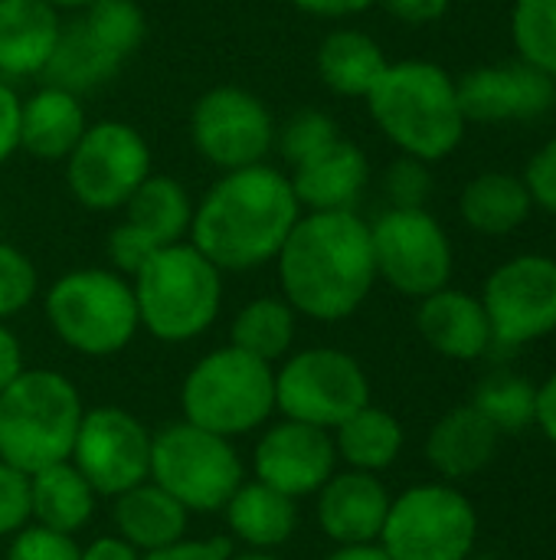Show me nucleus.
Returning <instances> with one entry per match:
<instances>
[{
    "instance_id": "obj_45",
    "label": "nucleus",
    "mask_w": 556,
    "mask_h": 560,
    "mask_svg": "<svg viewBox=\"0 0 556 560\" xmlns=\"http://www.w3.org/2000/svg\"><path fill=\"white\" fill-rule=\"evenodd\" d=\"M23 348L16 341V335L0 322V394L23 374Z\"/></svg>"
},
{
    "instance_id": "obj_31",
    "label": "nucleus",
    "mask_w": 556,
    "mask_h": 560,
    "mask_svg": "<svg viewBox=\"0 0 556 560\" xmlns=\"http://www.w3.org/2000/svg\"><path fill=\"white\" fill-rule=\"evenodd\" d=\"M115 72H118V62L85 33L82 20L59 30L56 49H52V56H49V62L43 69V75H46V82L52 89L72 92V95L102 85Z\"/></svg>"
},
{
    "instance_id": "obj_41",
    "label": "nucleus",
    "mask_w": 556,
    "mask_h": 560,
    "mask_svg": "<svg viewBox=\"0 0 556 560\" xmlns=\"http://www.w3.org/2000/svg\"><path fill=\"white\" fill-rule=\"evenodd\" d=\"M524 187L534 200V207L556 217V138H551L528 164Z\"/></svg>"
},
{
    "instance_id": "obj_50",
    "label": "nucleus",
    "mask_w": 556,
    "mask_h": 560,
    "mask_svg": "<svg viewBox=\"0 0 556 560\" xmlns=\"http://www.w3.org/2000/svg\"><path fill=\"white\" fill-rule=\"evenodd\" d=\"M229 560H285L282 555H275V551H252V548H236Z\"/></svg>"
},
{
    "instance_id": "obj_12",
    "label": "nucleus",
    "mask_w": 556,
    "mask_h": 560,
    "mask_svg": "<svg viewBox=\"0 0 556 560\" xmlns=\"http://www.w3.org/2000/svg\"><path fill=\"white\" fill-rule=\"evenodd\" d=\"M151 430L125 407L105 404L82 413L69 463L98 499H115L151 476Z\"/></svg>"
},
{
    "instance_id": "obj_16",
    "label": "nucleus",
    "mask_w": 556,
    "mask_h": 560,
    "mask_svg": "<svg viewBox=\"0 0 556 560\" xmlns=\"http://www.w3.org/2000/svg\"><path fill=\"white\" fill-rule=\"evenodd\" d=\"M190 128L197 151L226 171L262 164L272 144V118L265 105L233 85L206 92L193 108Z\"/></svg>"
},
{
    "instance_id": "obj_28",
    "label": "nucleus",
    "mask_w": 556,
    "mask_h": 560,
    "mask_svg": "<svg viewBox=\"0 0 556 560\" xmlns=\"http://www.w3.org/2000/svg\"><path fill=\"white\" fill-rule=\"evenodd\" d=\"M462 220L485 236H505L514 233L534 210V200L521 177L505 171L478 174L465 184L459 197Z\"/></svg>"
},
{
    "instance_id": "obj_46",
    "label": "nucleus",
    "mask_w": 556,
    "mask_h": 560,
    "mask_svg": "<svg viewBox=\"0 0 556 560\" xmlns=\"http://www.w3.org/2000/svg\"><path fill=\"white\" fill-rule=\"evenodd\" d=\"M79 560H141V551L131 548L125 538L118 535H98L92 538L85 548H82V558Z\"/></svg>"
},
{
    "instance_id": "obj_1",
    "label": "nucleus",
    "mask_w": 556,
    "mask_h": 560,
    "mask_svg": "<svg viewBox=\"0 0 556 560\" xmlns=\"http://www.w3.org/2000/svg\"><path fill=\"white\" fill-rule=\"evenodd\" d=\"M285 302L315 322H344L377 282L370 226L354 210H315L279 249Z\"/></svg>"
},
{
    "instance_id": "obj_20",
    "label": "nucleus",
    "mask_w": 556,
    "mask_h": 560,
    "mask_svg": "<svg viewBox=\"0 0 556 560\" xmlns=\"http://www.w3.org/2000/svg\"><path fill=\"white\" fill-rule=\"evenodd\" d=\"M416 325L426 345L449 361H475L495 341L482 299L459 289H439L426 295Z\"/></svg>"
},
{
    "instance_id": "obj_24",
    "label": "nucleus",
    "mask_w": 556,
    "mask_h": 560,
    "mask_svg": "<svg viewBox=\"0 0 556 560\" xmlns=\"http://www.w3.org/2000/svg\"><path fill=\"white\" fill-rule=\"evenodd\" d=\"M111 525L118 538H125L131 548L147 555L187 538L190 512L174 495H167L157 482L147 479L111 499Z\"/></svg>"
},
{
    "instance_id": "obj_2",
    "label": "nucleus",
    "mask_w": 556,
    "mask_h": 560,
    "mask_svg": "<svg viewBox=\"0 0 556 560\" xmlns=\"http://www.w3.org/2000/svg\"><path fill=\"white\" fill-rule=\"evenodd\" d=\"M292 180L265 164L229 171L193 210V246L223 272H246L279 256L298 223Z\"/></svg>"
},
{
    "instance_id": "obj_52",
    "label": "nucleus",
    "mask_w": 556,
    "mask_h": 560,
    "mask_svg": "<svg viewBox=\"0 0 556 560\" xmlns=\"http://www.w3.org/2000/svg\"><path fill=\"white\" fill-rule=\"evenodd\" d=\"M554 105H556V98H554Z\"/></svg>"
},
{
    "instance_id": "obj_6",
    "label": "nucleus",
    "mask_w": 556,
    "mask_h": 560,
    "mask_svg": "<svg viewBox=\"0 0 556 560\" xmlns=\"http://www.w3.org/2000/svg\"><path fill=\"white\" fill-rule=\"evenodd\" d=\"M180 413L187 423L226 440L259 433L275 413V371L233 345L216 348L187 371Z\"/></svg>"
},
{
    "instance_id": "obj_19",
    "label": "nucleus",
    "mask_w": 556,
    "mask_h": 560,
    "mask_svg": "<svg viewBox=\"0 0 556 560\" xmlns=\"http://www.w3.org/2000/svg\"><path fill=\"white\" fill-rule=\"evenodd\" d=\"M390 492L374 472L344 469L334 472L315 495V518L321 535L338 545H370L380 541L387 512H390Z\"/></svg>"
},
{
    "instance_id": "obj_13",
    "label": "nucleus",
    "mask_w": 556,
    "mask_h": 560,
    "mask_svg": "<svg viewBox=\"0 0 556 560\" xmlns=\"http://www.w3.org/2000/svg\"><path fill=\"white\" fill-rule=\"evenodd\" d=\"M75 200L88 210H115L151 177V151L125 121L85 128L66 167Z\"/></svg>"
},
{
    "instance_id": "obj_10",
    "label": "nucleus",
    "mask_w": 556,
    "mask_h": 560,
    "mask_svg": "<svg viewBox=\"0 0 556 560\" xmlns=\"http://www.w3.org/2000/svg\"><path fill=\"white\" fill-rule=\"evenodd\" d=\"M370 404V381L357 358L341 348H305L275 371V413L285 420L338 430Z\"/></svg>"
},
{
    "instance_id": "obj_40",
    "label": "nucleus",
    "mask_w": 556,
    "mask_h": 560,
    "mask_svg": "<svg viewBox=\"0 0 556 560\" xmlns=\"http://www.w3.org/2000/svg\"><path fill=\"white\" fill-rule=\"evenodd\" d=\"M387 194L393 197V207H423L429 194V174L419 158H400L387 174Z\"/></svg>"
},
{
    "instance_id": "obj_26",
    "label": "nucleus",
    "mask_w": 556,
    "mask_h": 560,
    "mask_svg": "<svg viewBox=\"0 0 556 560\" xmlns=\"http://www.w3.org/2000/svg\"><path fill=\"white\" fill-rule=\"evenodd\" d=\"M98 509L95 489L66 459L29 476V522L62 535H79L92 525Z\"/></svg>"
},
{
    "instance_id": "obj_39",
    "label": "nucleus",
    "mask_w": 556,
    "mask_h": 560,
    "mask_svg": "<svg viewBox=\"0 0 556 560\" xmlns=\"http://www.w3.org/2000/svg\"><path fill=\"white\" fill-rule=\"evenodd\" d=\"M29 525V476L0 459V541Z\"/></svg>"
},
{
    "instance_id": "obj_9",
    "label": "nucleus",
    "mask_w": 556,
    "mask_h": 560,
    "mask_svg": "<svg viewBox=\"0 0 556 560\" xmlns=\"http://www.w3.org/2000/svg\"><path fill=\"white\" fill-rule=\"evenodd\" d=\"M475 538V505L446 482H423L400 492L380 532V545L393 560H465Z\"/></svg>"
},
{
    "instance_id": "obj_23",
    "label": "nucleus",
    "mask_w": 556,
    "mask_h": 560,
    "mask_svg": "<svg viewBox=\"0 0 556 560\" xmlns=\"http://www.w3.org/2000/svg\"><path fill=\"white\" fill-rule=\"evenodd\" d=\"M367 184V158L351 141H334L324 151L295 164V200L311 210H351Z\"/></svg>"
},
{
    "instance_id": "obj_44",
    "label": "nucleus",
    "mask_w": 556,
    "mask_h": 560,
    "mask_svg": "<svg viewBox=\"0 0 556 560\" xmlns=\"http://www.w3.org/2000/svg\"><path fill=\"white\" fill-rule=\"evenodd\" d=\"M377 3H383L397 20L413 23V26H423V23L439 20L449 10L452 0H377Z\"/></svg>"
},
{
    "instance_id": "obj_25",
    "label": "nucleus",
    "mask_w": 556,
    "mask_h": 560,
    "mask_svg": "<svg viewBox=\"0 0 556 560\" xmlns=\"http://www.w3.org/2000/svg\"><path fill=\"white\" fill-rule=\"evenodd\" d=\"M56 7L46 0H0V72H43L59 39Z\"/></svg>"
},
{
    "instance_id": "obj_32",
    "label": "nucleus",
    "mask_w": 556,
    "mask_h": 560,
    "mask_svg": "<svg viewBox=\"0 0 556 560\" xmlns=\"http://www.w3.org/2000/svg\"><path fill=\"white\" fill-rule=\"evenodd\" d=\"M295 315L298 312L285 299H256L233 318L229 345L265 364H275L292 351Z\"/></svg>"
},
{
    "instance_id": "obj_42",
    "label": "nucleus",
    "mask_w": 556,
    "mask_h": 560,
    "mask_svg": "<svg viewBox=\"0 0 556 560\" xmlns=\"http://www.w3.org/2000/svg\"><path fill=\"white\" fill-rule=\"evenodd\" d=\"M236 545L229 538H180L167 548L147 551L141 560H229Z\"/></svg>"
},
{
    "instance_id": "obj_47",
    "label": "nucleus",
    "mask_w": 556,
    "mask_h": 560,
    "mask_svg": "<svg viewBox=\"0 0 556 560\" xmlns=\"http://www.w3.org/2000/svg\"><path fill=\"white\" fill-rule=\"evenodd\" d=\"M377 0H295V7H301L305 13L315 16H351V13H364L370 10Z\"/></svg>"
},
{
    "instance_id": "obj_38",
    "label": "nucleus",
    "mask_w": 556,
    "mask_h": 560,
    "mask_svg": "<svg viewBox=\"0 0 556 560\" xmlns=\"http://www.w3.org/2000/svg\"><path fill=\"white\" fill-rule=\"evenodd\" d=\"M338 141V128L328 115L321 112H298L285 128H282V154L288 164H298L328 144Z\"/></svg>"
},
{
    "instance_id": "obj_14",
    "label": "nucleus",
    "mask_w": 556,
    "mask_h": 560,
    "mask_svg": "<svg viewBox=\"0 0 556 560\" xmlns=\"http://www.w3.org/2000/svg\"><path fill=\"white\" fill-rule=\"evenodd\" d=\"M482 305L501 345H528L556 331V259L528 253L501 262L485 282Z\"/></svg>"
},
{
    "instance_id": "obj_11",
    "label": "nucleus",
    "mask_w": 556,
    "mask_h": 560,
    "mask_svg": "<svg viewBox=\"0 0 556 560\" xmlns=\"http://www.w3.org/2000/svg\"><path fill=\"white\" fill-rule=\"evenodd\" d=\"M374 262L397 292L426 299L449 285L452 246L446 230L423 207H393L374 226Z\"/></svg>"
},
{
    "instance_id": "obj_49",
    "label": "nucleus",
    "mask_w": 556,
    "mask_h": 560,
    "mask_svg": "<svg viewBox=\"0 0 556 560\" xmlns=\"http://www.w3.org/2000/svg\"><path fill=\"white\" fill-rule=\"evenodd\" d=\"M324 560H393L380 541H370V545H338Z\"/></svg>"
},
{
    "instance_id": "obj_3",
    "label": "nucleus",
    "mask_w": 556,
    "mask_h": 560,
    "mask_svg": "<svg viewBox=\"0 0 556 560\" xmlns=\"http://www.w3.org/2000/svg\"><path fill=\"white\" fill-rule=\"evenodd\" d=\"M380 131L410 158L442 161L465 135L456 79L436 62H397L377 79L367 95Z\"/></svg>"
},
{
    "instance_id": "obj_48",
    "label": "nucleus",
    "mask_w": 556,
    "mask_h": 560,
    "mask_svg": "<svg viewBox=\"0 0 556 560\" xmlns=\"http://www.w3.org/2000/svg\"><path fill=\"white\" fill-rule=\"evenodd\" d=\"M534 423H541L544 436L556 446V371L547 377V384L537 390V417Z\"/></svg>"
},
{
    "instance_id": "obj_35",
    "label": "nucleus",
    "mask_w": 556,
    "mask_h": 560,
    "mask_svg": "<svg viewBox=\"0 0 556 560\" xmlns=\"http://www.w3.org/2000/svg\"><path fill=\"white\" fill-rule=\"evenodd\" d=\"M511 36L528 66L556 75V0H514Z\"/></svg>"
},
{
    "instance_id": "obj_43",
    "label": "nucleus",
    "mask_w": 556,
    "mask_h": 560,
    "mask_svg": "<svg viewBox=\"0 0 556 560\" xmlns=\"http://www.w3.org/2000/svg\"><path fill=\"white\" fill-rule=\"evenodd\" d=\"M20 98L0 82V164L20 148Z\"/></svg>"
},
{
    "instance_id": "obj_21",
    "label": "nucleus",
    "mask_w": 556,
    "mask_h": 560,
    "mask_svg": "<svg viewBox=\"0 0 556 560\" xmlns=\"http://www.w3.org/2000/svg\"><path fill=\"white\" fill-rule=\"evenodd\" d=\"M226 535L239 548L279 551L298 532V502L262 482H242L220 509Z\"/></svg>"
},
{
    "instance_id": "obj_4",
    "label": "nucleus",
    "mask_w": 556,
    "mask_h": 560,
    "mask_svg": "<svg viewBox=\"0 0 556 560\" xmlns=\"http://www.w3.org/2000/svg\"><path fill=\"white\" fill-rule=\"evenodd\" d=\"M82 394L49 368L23 371L0 394V459L33 476L66 463L82 423Z\"/></svg>"
},
{
    "instance_id": "obj_29",
    "label": "nucleus",
    "mask_w": 556,
    "mask_h": 560,
    "mask_svg": "<svg viewBox=\"0 0 556 560\" xmlns=\"http://www.w3.org/2000/svg\"><path fill=\"white\" fill-rule=\"evenodd\" d=\"M331 436H334L338 463H344L347 469L374 472V476L390 469L400 459L403 440H406L403 423L374 404L347 417L338 430H331Z\"/></svg>"
},
{
    "instance_id": "obj_37",
    "label": "nucleus",
    "mask_w": 556,
    "mask_h": 560,
    "mask_svg": "<svg viewBox=\"0 0 556 560\" xmlns=\"http://www.w3.org/2000/svg\"><path fill=\"white\" fill-rule=\"evenodd\" d=\"M33 295H36L33 262L20 249L0 243V322L20 315L33 302Z\"/></svg>"
},
{
    "instance_id": "obj_30",
    "label": "nucleus",
    "mask_w": 556,
    "mask_h": 560,
    "mask_svg": "<svg viewBox=\"0 0 556 560\" xmlns=\"http://www.w3.org/2000/svg\"><path fill=\"white\" fill-rule=\"evenodd\" d=\"M387 66L383 49L360 30H334L318 49V72L324 85L347 98H367Z\"/></svg>"
},
{
    "instance_id": "obj_7",
    "label": "nucleus",
    "mask_w": 556,
    "mask_h": 560,
    "mask_svg": "<svg viewBox=\"0 0 556 560\" xmlns=\"http://www.w3.org/2000/svg\"><path fill=\"white\" fill-rule=\"evenodd\" d=\"M147 479L174 495L190 515H213L246 482V463L236 440L193 427L180 417L154 430Z\"/></svg>"
},
{
    "instance_id": "obj_33",
    "label": "nucleus",
    "mask_w": 556,
    "mask_h": 560,
    "mask_svg": "<svg viewBox=\"0 0 556 560\" xmlns=\"http://www.w3.org/2000/svg\"><path fill=\"white\" fill-rule=\"evenodd\" d=\"M472 407L498 433H521L537 417V387L518 374H492L478 384Z\"/></svg>"
},
{
    "instance_id": "obj_34",
    "label": "nucleus",
    "mask_w": 556,
    "mask_h": 560,
    "mask_svg": "<svg viewBox=\"0 0 556 560\" xmlns=\"http://www.w3.org/2000/svg\"><path fill=\"white\" fill-rule=\"evenodd\" d=\"M82 26L118 66L144 39V13L134 0H92L85 7Z\"/></svg>"
},
{
    "instance_id": "obj_15",
    "label": "nucleus",
    "mask_w": 556,
    "mask_h": 560,
    "mask_svg": "<svg viewBox=\"0 0 556 560\" xmlns=\"http://www.w3.org/2000/svg\"><path fill=\"white\" fill-rule=\"evenodd\" d=\"M338 472L334 436L321 427L298 420L265 423L252 446V479L279 489L282 495L301 502L315 499L318 489Z\"/></svg>"
},
{
    "instance_id": "obj_8",
    "label": "nucleus",
    "mask_w": 556,
    "mask_h": 560,
    "mask_svg": "<svg viewBox=\"0 0 556 560\" xmlns=\"http://www.w3.org/2000/svg\"><path fill=\"white\" fill-rule=\"evenodd\" d=\"M52 335L85 354L111 358L131 345L141 328L134 289L108 269H75L46 292Z\"/></svg>"
},
{
    "instance_id": "obj_36",
    "label": "nucleus",
    "mask_w": 556,
    "mask_h": 560,
    "mask_svg": "<svg viewBox=\"0 0 556 560\" xmlns=\"http://www.w3.org/2000/svg\"><path fill=\"white\" fill-rule=\"evenodd\" d=\"M82 545L75 535L52 532L46 525H23L13 538H7V560H79Z\"/></svg>"
},
{
    "instance_id": "obj_22",
    "label": "nucleus",
    "mask_w": 556,
    "mask_h": 560,
    "mask_svg": "<svg viewBox=\"0 0 556 560\" xmlns=\"http://www.w3.org/2000/svg\"><path fill=\"white\" fill-rule=\"evenodd\" d=\"M498 440L501 433L472 404L456 407L442 420H436V427L429 430L426 459L449 482L472 479L492 466L498 453Z\"/></svg>"
},
{
    "instance_id": "obj_27",
    "label": "nucleus",
    "mask_w": 556,
    "mask_h": 560,
    "mask_svg": "<svg viewBox=\"0 0 556 560\" xmlns=\"http://www.w3.org/2000/svg\"><path fill=\"white\" fill-rule=\"evenodd\" d=\"M82 135L85 112L72 92L49 85L20 105V144L43 161L69 158Z\"/></svg>"
},
{
    "instance_id": "obj_5",
    "label": "nucleus",
    "mask_w": 556,
    "mask_h": 560,
    "mask_svg": "<svg viewBox=\"0 0 556 560\" xmlns=\"http://www.w3.org/2000/svg\"><path fill=\"white\" fill-rule=\"evenodd\" d=\"M131 289L141 328L167 345L200 338L223 305L220 269L193 243H174L147 256Z\"/></svg>"
},
{
    "instance_id": "obj_17",
    "label": "nucleus",
    "mask_w": 556,
    "mask_h": 560,
    "mask_svg": "<svg viewBox=\"0 0 556 560\" xmlns=\"http://www.w3.org/2000/svg\"><path fill=\"white\" fill-rule=\"evenodd\" d=\"M128 207V220L111 233L108 253L121 272H138L147 256H154L164 246L180 243V236L190 230L193 207L187 190L174 177H147Z\"/></svg>"
},
{
    "instance_id": "obj_18",
    "label": "nucleus",
    "mask_w": 556,
    "mask_h": 560,
    "mask_svg": "<svg viewBox=\"0 0 556 560\" xmlns=\"http://www.w3.org/2000/svg\"><path fill=\"white\" fill-rule=\"evenodd\" d=\"M459 108L465 121H511V118H534L544 115L556 98L554 75L528 66H482L465 72L456 82Z\"/></svg>"
},
{
    "instance_id": "obj_51",
    "label": "nucleus",
    "mask_w": 556,
    "mask_h": 560,
    "mask_svg": "<svg viewBox=\"0 0 556 560\" xmlns=\"http://www.w3.org/2000/svg\"><path fill=\"white\" fill-rule=\"evenodd\" d=\"M49 7H56V10H72V7H88L92 0H46Z\"/></svg>"
}]
</instances>
